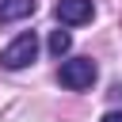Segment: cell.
Instances as JSON below:
<instances>
[{
  "label": "cell",
  "instance_id": "1",
  "mask_svg": "<svg viewBox=\"0 0 122 122\" xmlns=\"http://www.w3.org/2000/svg\"><path fill=\"white\" fill-rule=\"evenodd\" d=\"M95 61L92 57H69V61H61V84L69 88V92H84V88H92L95 84Z\"/></svg>",
  "mask_w": 122,
  "mask_h": 122
},
{
  "label": "cell",
  "instance_id": "2",
  "mask_svg": "<svg viewBox=\"0 0 122 122\" xmlns=\"http://www.w3.org/2000/svg\"><path fill=\"white\" fill-rule=\"evenodd\" d=\"M34 53H38V38H34V30H23L11 46L0 50V65L15 72V69H27V65L34 61Z\"/></svg>",
  "mask_w": 122,
  "mask_h": 122
},
{
  "label": "cell",
  "instance_id": "3",
  "mask_svg": "<svg viewBox=\"0 0 122 122\" xmlns=\"http://www.w3.org/2000/svg\"><path fill=\"white\" fill-rule=\"evenodd\" d=\"M53 15H57L65 27H80V23H88V19L95 15V4H92V0H57Z\"/></svg>",
  "mask_w": 122,
  "mask_h": 122
},
{
  "label": "cell",
  "instance_id": "4",
  "mask_svg": "<svg viewBox=\"0 0 122 122\" xmlns=\"http://www.w3.org/2000/svg\"><path fill=\"white\" fill-rule=\"evenodd\" d=\"M34 15V0H0V23H19Z\"/></svg>",
  "mask_w": 122,
  "mask_h": 122
},
{
  "label": "cell",
  "instance_id": "5",
  "mask_svg": "<svg viewBox=\"0 0 122 122\" xmlns=\"http://www.w3.org/2000/svg\"><path fill=\"white\" fill-rule=\"evenodd\" d=\"M69 50H72V34H69V30H53V34H50V53H53V57H65Z\"/></svg>",
  "mask_w": 122,
  "mask_h": 122
},
{
  "label": "cell",
  "instance_id": "6",
  "mask_svg": "<svg viewBox=\"0 0 122 122\" xmlns=\"http://www.w3.org/2000/svg\"><path fill=\"white\" fill-rule=\"evenodd\" d=\"M107 95H111V103H122V84H111V92H107Z\"/></svg>",
  "mask_w": 122,
  "mask_h": 122
},
{
  "label": "cell",
  "instance_id": "7",
  "mask_svg": "<svg viewBox=\"0 0 122 122\" xmlns=\"http://www.w3.org/2000/svg\"><path fill=\"white\" fill-rule=\"evenodd\" d=\"M99 122H122V111H107V114H103Z\"/></svg>",
  "mask_w": 122,
  "mask_h": 122
}]
</instances>
